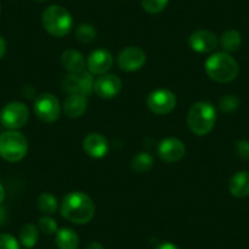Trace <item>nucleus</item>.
I'll list each match as a JSON object with an SVG mask.
<instances>
[{"mask_svg":"<svg viewBox=\"0 0 249 249\" xmlns=\"http://www.w3.org/2000/svg\"><path fill=\"white\" fill-rule=\"evenodd\" d=\"M4 198H5V188H4L3 183L0 182V207H1V203L4 202Z\"/></svg>","mask_w":249,"mask_h":249,"instance_id":"nucleus-34","label":"nucleus"},{"mask_svg":"<svg viewBox=\"0 0 249 249\" xmlns=\"http://www.w3.org/2000/svg\"><path fill=\"white\" fill-rule=\"evenodd\" d=\"M0 14H1V6H0Z\"/></svg>","mask_w":249,"mask_h":249,"instance_id":"nucleus-36","label":"nucleus"},{"mask_svg":"<svg viewBox=\"0 0 249 249\" xmlns=\"http://www.w3.org/2000/svg\"><path fill=\"white\" fill-rule=\"evenodd\" d=\"M33 110H35L36 116L40 121L52 124L59 119L60 112H61V105H60L57 98L52 93H43V94L38 95V98L36 99Z\"/></svg>","mask_w":249,"mask_h":249,"instance_id":"nucleus-8","label":"nucleus"},{"mask_svg":"<svg viewBox=\"0 0 249 249\" xmlns=\"http://www.w3.org/2000/svg\"><path fill=\"white\" fill-rule=\"evenodd\" d=\"M114 64L112 54L107 49H97L89 54L87 59V68L92 75H104Z\"/></svg>","mask_w":249,"mask_h":249,"instance_id":"nucleus-13","label":"nucleus"},{"mask_svg":"<svg viewBox=\"0 0 249 249\" xmlns=\"http://www.w3.org/2000/svg\"><path fill=\"white\" fill-rule=\"evenodd\" d=\"M169 0H141V5L148 14H160L166 9Z\"/></svg>","mask_w":249,"mask_h":249,"instance_id":"nucleus-25","label":"nucleus"},{"mask_svg":"<svg viewBox=\"0 0 249 249\" xmlns=\"http://www.w3.org/2000/svg\"><path fill=\"white\" fill-rule=\"evenodd\" d=\"M205 72L215 82L229 83L238 76V62L229 53H215L205 61Z\"/></svg>","mask_w":249,"mask_h":249,"instance_id":"nucleus-2","label":"nucleus"},{"mask_svg":"<svg viewBox=\"0 0 249 249\" xmlns=\"http://www.w3.org/2000/svg\"><path fill=\"white\" fill-rule=\"evenodd\" d=\"M83 149L90 158L100 159L109 152V142L103 135L93 132L89 133L83 141Z\"/></svg>","mask_w":249,"mask_h":249,"instance_id":"nucleus-15","label":"nucleus"},{"mask_svg":"<svg viewBox=\"0 0 249 249\" xmlns=\"http://www.w3.org/2000/svg\"><path fill=\"white\" fill-rule=\"evenodd\" d=\"M55 243L59 249H77L80 246V237L72 229L64 227L55 233Z\"/></svg>","mask_w":249,"mask_h":249,"instance_id":"nucleus-19","label":"nucleus"},{"mask_svg":"<svg viewBox=\"0 0 249 249\" xmlns=\"http://www.w3.org/2000/svg\"><path fill=\"white\" fill-rule=\"evenodd\" d=\"M76 39L83 44H89L97 39V30L90 23H81L75 31Z\"/></svg>","mask_w":249,"mask_h":249,"instance_id":"nucleus-24","label":"nucleus"},{"mask_svg":"<svg viewBox=\"0 0 249 249\" xmlns=\"http://www.w3.org/2000/svg\"><path fill=\"white\" fill-rule=\"evenodd\" d=\"M62 89L69 95L88 97L94 92V77L90 72L83 71L78 73H69L62 81Z\"/></svg>","mask_w":249,"mask_h":249,"instance_id":"nucleus-7","label":"nucleus"},{"mask_svg":"<svg viewBox=\"0 0 249 249\" xmlns=\"http://www.w3.org/2000/svg\"><path fill=\"white\" fill-rule=\"evenodd\" d=\"M147 105L155 115H167L176 107L177 99L171 90L159 88L148 95Z\"/></svg>","mask_w":249,"mask_h":249,"instance_id":"nucleus-9","label":"nucleus"},{"mask_svg":"<svg viewBox=\"0 0 249 249\" xmlns=\"http://www.w3.org/2000/svg\"><path fill=\"white\" fill-rule=\"evenodd\" d=\"M216 122V110L210 103L197 102L190 107L187 124L191 132L196 136H205L214 128Z\"/></svg>","mask_w":249,"mask_h":249,"instance_id":"nucleus-3","label":"nucleus"},{"mask_svg":"<svg viewBox=\"0 0 249 249\" xmlns=\"http://www.w3.org/2000/svg\"><path fill=\"white\" fill-rule=\"evenodd\" d=\"M42 23L44 30L53 37H65L73 27L70 11L61 5H50L43 11Z\"/></svg>","mask_w":249,"mask_h":249,"instance_id":"nucleus-4","label":"nucleus"},{"mask_svg":"<svg viewBox=\"0 0 249 249\" xmlns=\"http://www.w3.org/2000/svg\"><path fill=\"white\" fill-rule=\"evenodd\" d=\"M154 164V158L152 157V154L147 152L138 153L133 157L132 161H131V166H132L133 171H136L137 174H144L148 172L153 167Z\"/></svg>","mask_w":249,"mask_h":249,"instance_id":"nucleus-22","label":"nucleus"},{"mask_svg":"<svg viewBox=\"0 0 249 249\" xmlns=\"http://www.w3.org/2000/svg\"><path fill=\"white\" fill-rule=\"evenodd\" d=\"M38 238H39V231H38V227L33 224L23 225L18 233L20 244L27 249L33 248L37 244Z\"/></svg>","mask_w":249,"mask_h":249,"instance_id":"nucleus-20","label":"nucleus"},{"mask_svg":"<svg viewBox=\"0 0 249 249\" xmlns=\"http://www.w3.org/2000/svg\"><path fill=\"white\" fill-rule=\"evenodd\" d=\"M122 89V81L114 73L100 75L94 81V92L102 99H112Z\"/></svg>","mask_w":249,"mask_h":249,"instance_id":"nucleus-11","label":"nucleus"},{"mask_svg":"<svg viewBox=\"0 0 249 249\" xmlns=\"http://www.w3.org/2000/svg\"><path fill=\"white\" fill-rule=\"evenodd\" d=\"M0 135H1V133H0Z\"/></svg>","mask_w":249,"mask_h":249,"instance_id":"nucleus-37","label":"nucleus"},{"mask_svg":"<svg viewBox=\"0 0 249 249\" xmlns=\"http://www.w3.org/2000/svg\"><path fill=\"white\" fill-rule=\"evenodd\" d=\"M38 209L45 215H53L57 210V198L53 193H40L37 198Z\"/></svg>","mask_w":249,"mask_h":249,"instance_id":"nucleus-23","label":"nucleus"},{"mask_svg":"<svg viewBox=\"0 0 249 249\" xmlns=\"http://www.w3.org/2000/svg\"><path fill=\"white\" fill-rule=\"evenodd\" d=\"M62 217L77 225L88 224L94 217L95 204L83 192H70L64 197L60 207Z\"/></svg>","mask_w":249,"mask_h":249,"instance_id":"nucleus-1","label":"nucleus"},{"mask_svg":"<svg viewBox=\"0 0 249 249\" xmlns=\"http://www.w3.org/2000/svg\"><path fill=\"white\" fill-rule=\"evenodd\" d=\"M158 154L165 162H177L186 154V145L178 138H165L158 147Z\"/></svg>","mask_w":249,"mask_h":249,"instance_id":"nucleus-12","label":"nucleus"},{"mask_svg":"<svg viewBox=\"0 0 249 249\" xmlns=\"http://www.w3.org/2000/svg\"><path fill=\"white\" fill-rule=\"evenodd\" d=\"M237 157L241 158L242 160H249V142L248 141H238L234 145Z\"/></svg>","mask_w":249,"mask_h":249,"instance_id":"nucleus-29","label":"nucleus"},{"mask_svg":"<svg viewBox=\"0 0 249 249\" xmlns=\"http://www.w3.org/2000/svg\"><path fill=\"white\" fill-rule=\"evenodd\" d=\"M217 37L209 30H197L190 36L188 44L197 53H210L217 47Z\"/></svg>","mask_w":249,"mask_h":249,"instance_id":"nucleus-14","label":"nucleus"},{"mask_svg":"<svg viewBox=\"0 0 249 249\" xmlns=\"http://www.w3.org/2000/svg\"><path fill=\"white\" fill-rule=\"evenodd\" d=\"M38 229L44 234H54L57 232V222L52 216H42L38 221Z\"/></svg>","mask_w":249,"mask_h":249,"instance_id":"nucleus-27","label":"nucleus"},{"mask_svg":"<svg viewBox=\"0 0 249 249\" xmlns=\"http://www.w3.org/2000/svg\"><path fill=\"white\" fill-rule=\"evenodd\" d=\"M6 53V40L0 36V60L3 59Z\"/></svg>","mask_w":249,"mask_h":249,"instance_id":"nucleus-30","label":"nucleus"},{"mask_svg":"<svg viewBox=\"0 0 249 249\" xmlns=\"http://www.w3.org/2000/svg\"><path fill=\"white\" fill-rule=\"evenodd\" d=\"M28 152V141L18 130H9L0 135V157L9 162H18Z\"/></svg>","mask_w":249,"mask_h":249,"instance_id":"nucleus-5","label":"nucleus"},{"mask_svg":"<svg viewBox=\"0 0 249 249\" xmlns=\"http://www.w3.org/2000/svg\"><path fill=\"white\" fill-rule=\"evenodd\" d=\"M61 64L69 73H78L86 71V60L78 50L69 49L61 54Z\"/></svg>","mask_w":249,"mask_h":249,"instance_id":"nucleus-17","label":"nucleus"},{"mask_svg":"<svg viewBox=\"0 0 249 249\" xmlns=\"http://www.w3.org/2000/svg\"><path fill=\"white\" fill-rule=\"evenodd\" d=\"M36 1H39V3H43V1H47V0H36Z\"/></svg>","mask_w":249,"mask_h":249,"instance_id":"nucleus-35","label":"nucleus"},{"mask_svg":"<svg viewBox=\"0 0 249 249\" xmlns=\"http://www.w3.org/2000/svg\"><path fill=\"white\" fill-rule=\"evenodd\" d=\"M157 249H179L176 244L171 243V242H164V243L159 244Z\"/></svg>","mask_w":249,"mask_h":249,"instance_id":"nucleus-31","label":"nucleus"},{"mask_svg":"<svg viewBox=\"0 0 249 249\" xmlns=\"http://www.w3.org/2000/svg\"><path fill=\"white\" fill-rule=\"evenodd\" d=\"M147 54L140 47H127L122 49L117 55V65L126 72L138 71L144 66Z\"/></svg>","mask_w":249,"mask_h":249,"instance_id":"nucleus-10","label":"nucleus"},{"mask_svg":"<svg viewBox=\"0 0 249 249\" xmlns=\"http://www.w3.org/2000/svg\"><path fill=\"white\" fill-rule=\"evenodd\" d=\"M6 217H8V215H6V210L4 209V208L0 207V226H3V225L5 224Z\"/></svg>","mask_w":249,"mask_h":249,"instance_id":"nucleus-32","label":"nucleus"},{"mask_svg":"<svg viewBox=\"0 0 249 249\" xmlns=\"http://www.w3.org/2000/svg\"><path fill=\"white\" fill-rule=\"evenodd\" d=\"M221 47L226 53H234L239 50L242 45V36L238 31L236 30H227L225 31L220 38Z\"/></svg>","mask_w":249,"mask_h":249,"instance_id":"nucleus-21","label":"nucleus"},{"mask_svg":"<svg viewBox=\"0 0 249 249\" xmlns=\"http://www.w3.org/2000/svg\"><path fill=\"white\" fill-rule=\"evenodd\" d=\"M239 107V99L234 95H225L220 99L219 102V107L222 112L225 114H231V112L236 111Z\"/></svg>","mask_w":249,"mask_h":249,"instance_id":"nucleus-26","label":"nucleus"},{"mask_svg":"<svg viewBox=\"0 0 249 249\" xmlns=\"http://www.w3.org/2000/svg\"><path fill=\"white\" fill-rule=\"evenodd\" d=\"M0 249H21L20 241L10 233H0Z\"/></svg>","mask_w":249,"mask_h":249,"instance_id":"nucleus-28","label":"nucleus"},{"mask_svg":"<svg viewBox=\"0 0 249 249\" xmlns=\"http://www.w3.org/2000/svg\"><path fill=\"white\" fill-rule=\"evenodd\" d=\"M86 249H105V247L99 242H92V243L88 244Z\"/></svg>","mask_w":249,"mask_h":249,"instance_id":"nucleus-33","label":"nucleus"},{"mask_svg":"<svg viewBox=\"0 0 249 249\" xmlns=\"http://www.w3.org/2000/svg\"><path fill=\"white\" fill-rule=\"evenodd\" d=\"M30 110L21 102H11L6 104L0 112V122L8 130H18L27 124Z\"/></svg>","mask_w":249,"mask_h":249,"instance_id":"nucleus-6","label":"nucleus"},{"mask_svg":"<svg viewBox=\"0 0 249 249\" xmlns=\"http://www.w3.org/2000/svg\"><path fill=\"white\" fill-rule=\"evenodd\" d=\"M229 190L233 197L244 198L249 196V174L238 171L230 178Z\"/></svg>","mask_w":249,"mask_h":249,"instance_id":"nucleus-18","label":"nucleus"},{"mask_svg":"<svg viewBox=\"0 0 249 249\" xmlns=\"http://www.w3.org/2000/svg\"><path fill=\"white\" fill-rule=\"evenodd\" d=\"M88 107L87 97L83 95H69L61 105L64 114L70 119H78L86 112Z\"/></svg>","mask_w":249,"mask_h":249,"instance_id":"nucleus-16","label":"nucleus"}]
</instances>
